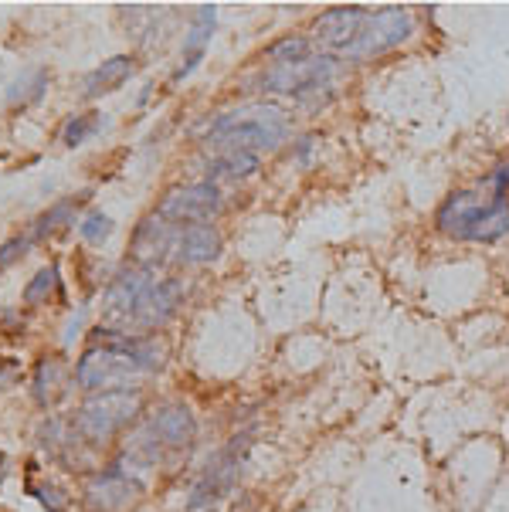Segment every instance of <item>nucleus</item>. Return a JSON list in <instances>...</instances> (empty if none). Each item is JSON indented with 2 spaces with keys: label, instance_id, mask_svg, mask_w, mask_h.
Segmentation results:
<instances>
[{
  "label": "nucleus",
  "instance_id": "1",
  "mask_svg": "<svg viewBox=\"0 0 509 512\" xmlns=\"http://www.w3.org/2000/svg\"><path fill=\"white\" fill-rule=\"evenodd\" d=\"M184 285L174 279H153L150 268H123L106 289V329L143 336L160 329L180 306Z\"/></svg>",
  "mask_w": 509,
  "mask_h": 512
},
{
  "label": "nucleus",
  "instance_id": "2",
  "mask_svg": "<svg viewBox=\"0 0 509 512\" xmlns=\"http://www.w3.org/2000/svg\"><path fill=\"white\" fill-rule=\"evenodd\" d=\"M435 224L459 241H499L509 234V163L489 173L486 184L448 194L435 211Z\"/></svg>",
  "mask_w": 509,
  "mask_h": 512
},
{
  "label": "nucleus",
  "instance_id": "3",
  "mask_svg": "<svg viewBox=\"0 0 509 512\" xmlns=\"http://www.w3.org/2000/svg\"><path fill=\"white\" fill-rule=\"evenodd\" d=\"M102 340L92 343L75 363V380L85 390H133L146 373L163 367V350L146 336H126L116 329H99Z\"/></svg>",
  "mask_w": 509,
  "mask_h": 512
},
{
  "label": "nucleus",
  "instance_id": "4",
  "mask_svg": "<svg viewBox=\"0 0 509 512\" xmlns=\"http://www.w3.org/2000/svg\"><path fill=\"white\" fill-rule=\"evenodd\" d=\"M289 136V116L279 106H241L224 112L207 129V143L221 153H265L279 150Z\"/></svg>",
  "mask_w": 509,
  "mask_h": 512
},
{
  "label": "nucleus",
  "instance_id": "5",
  "mask_svg": "<svg viewBox=\"0 0 509 512\" xmlns=\"http://www.w3.org/2000/svg\"><path fill=\"white\" fill-rule=\"evenodd\" d=\"M197 441V418L187 404H160L143 428L126 441V462L133 468H153L163 455H187Z\"/></svg>",
  "mask_w": 509,
  "mask_h": 512
},
{
  "label": "nucleus",
  "instance_id": "6",
  "mask_svg": "<svg viewBox=\"0 0 509 512\" xmlns=\"http://www.w3.org/2000/svg\"><path fill=\"white\" fill-rule=\"evenodd\" d=\"M143 411V394L140 390H102V394H92L89 401L79 407L75 414V435L89 445H106L140 418Z\"/></svg>",
  "mask_w": 509,
  "mask_h": 512
},
{
  "label": "nucleus",
  "instance_id": "7",
  "mask_svg": "<svg viewBox=\"0 0 509 512\" xmlns=\"http://www.w3.org/2000/svg\"><path fill=\"white\" fill-rule=\"evenodd\" d=\"M336 75H340V62L333 55H313L306 62L272 65L262 75V89L272 95H289V99L306 102V106H316V102H326L333 95Z\"/></svg>",
  "mask_w": 509,
  "mask_h": 512
},
{
  "label": "nucleus",
  "instance_id": "8",
  "mask_svg": "<svg viewBox=\"0 0 509 512\" xmlns=\"http://www.w3.org/2000/svg\"><path fill=\"white\" fill-rule=\"evenodd\" d=\"M245 458H248V435L231 438L228 445L214 451V455L207 458L204 472L197 475L191 499H187V509H211V506H218L224 496H231V489L238 485L241 468H245Z\"/></svg>",
  "mask_w": 509,
  "mask_h": 512
},
{
  "label": "nucleus",
  "instance_id": "9",
  "mask_svg": "<svg viewBox=\"0 0 509 512\" xmlns=\"http://www.w3.org/2000/svg\"><path fill=\"white\" fill-rule=\"evenodd\" d=\"M414 34V14L408 7H381V11H370L367 24L360 28V38L343 51L347 62H367L384 51L404 45Z\"/></svg>",
  "mask_w": 509,
  "mask_h": 512
},
{
  "label": "nucleus",
  "instance_id": "10",
  "mask_svg": "<svg viewBox=\"0 0 509 512\" xmlns=\"http://www.w3.org/2000/svg\"><path fill=\"white\" fill-rule=\"evenodd\" d=\"M146 485L129 475L123 465L96 472L82 489V502L89 512H133L143 502Z\"/></svg>",
  "mask_w": 509,
  "mask_h": 512
},
{
  "label": "nucleus",
  "instance_id": "11",
  "mask_svg": "<svg viewBox=\"0 0 509 512\" xmlns=\"http://www.w3.org/2000/svg\"><path fill=\"white\" fill-rule=\"evenodd\" d=\"M221 207L224 201H221L218 184H214V180H201V184L170 190L160 201L157 214L174 224H211V218L221 214Z\"/></svg>",
  "mask_w": 509,
  "mask_h": 512
},
{
  "label": "nucleus",
  "instance_id": "12",
  "mask_svg": "<svg viewBox=\"0 0 509 512\" xmlns=\"http://www.w3.org/2000/svg\"><path fill=\"white\" fill-rule=\"evenodd\" d=\"M370 11L367 7H330V11H323L313 21V31H316V41L323 45L326 51H336V55H343L353 41L360 38V28L367 24Z\"/></svg>",
  "mask_w": 509,
  "mask_h": 512
},
{
  "label": "nucleus",
  "instance_id": "13",
  "mask_svg": "<svg viewBox=\"0 0 509 512\" xmlns=\"http://www.w3.org/2000/svg\"><path fill=\"white\" fill-rule=\"evenodd\" d=\"M180 224L160 218L157 211L146 218L133 234V251L143 262V268L157 265V262H174V241H177Z\"/></svg>",
  "mask_w": 509,
  "mask_h": 512
},
{
  "label": "nucleus",
  "instance_id": "14",
  "mask_svg": "<svg viewBox=\"0 0 509 512\" xmlns=\"http://www.w3.org/2000/svg\"><path fill=\"white\" fill-rule=\"evenodd\" d=\"M221 255V231L214 224H180L174 241L177 265H207Z\"/></svg>",
  "mask_w": 509,
  "mask_h": 512
},
{
  "label": "nucleus",
  "instance_id": "15",
  "mask_svg": "<svg viewBox=\"0 0 509 512\" xmlns=\"http://www.w3.org/2000/svg\"><path fill=\"white\" fill-rule=\"evenodd\" d=\"M214 24H218V7L214 4L197 7L191 34L184 38V55H180V68L174 72V82H184V78L204 62L207 45H211V38H214Z\"/></svg>",
  "mask_w": 509,
  "mask_h": 512
},
{
  "label": "nucleus",
  "instance_id": "16",
  "mask_svg": "<svg viewBox=\"0 0 509 512\" xmlns=\"http://www.w3.org/2000/svg\"><path fill=\"white\" fill-rule=\"evenodd\" d=\"M133 68H136L133 55H112L109 62H102L96 68V72L85 75L82 95H85V99H99V95H109V92L123 89V82L133 75Z\"/></svg>",
  "mask_w": 509,
  "mask_h": 512
},
{
  "label": "nucleus",
  "instance_id": "17",
  "mask_svg": "<svg viewBox=\"0 0 509 512\" xmlns=\"http://www.w3.org/2000/svg\"><path fill=\"white\" fill-rule=\"evenodd\" d=\"M258 170L255 153H221L218 160L207 167V180L211 177H228V180H245Z\"/></svg>",
  "mask_w": 509,
  "mask_h": 512
},
{
  "label": "nucleus",
  "instance_id": "18",
  "mask_svg": "<svg viewBox=\"0 0 509 512\" xmlns=\"http://www.w3.org/2000/svg\"><path fill=\"white\" fill-rule=\"evenodd\" d=\"M272 65H292V62H306L313 58V38H303V34H289V38L275 41L269 48Z\"/></svg>",
  "mask_w": 509,
  "mask_h": 512
},
{
  "label": "nucleus",
  "instance_id": "19",
  "mask_svg": "<svg viewBox=\"0 0 509 512\" xmlns=\"http://www.w3.org/2000/svg\"><path fill=\"white\" fill-rule=\"evenodd\" d=\"M48 89V72L45 68H34V72H28L24 78H17V82L11 85V92H7V99H11V106H28V102H38L41 95H45Z\"/></svg>",
  "mask_w": 509,
  "mask_h": 512
},
{
  "label": "nucleus",
  "instance_id": "20",
  "mask_svg": "<svg viewBox=\"0 0 509 512\" xmlns=\"http://www.w3.org/2000/svg\"><path fill=\"white\" fill-rule=\"evenodd\" d=\"M72 214H75V201H58L55 207H51V211H45L38 221H34V228L28 231L31 241H45L48 234H55L58 228H62V224L72 221Z\"/></svg>",
  "mask_w": 509,
  "mask_h": 512
},
{
  "label": "nucleus",
  "instance_id": "21",
  "mask_svg": "<svg viewBox=\"0 0 509 512\" xmlns=\"http://www.w3.org/2000/svg\"><path fill=\"white\" fill-rule=\"evenodd\" d=\"M102 129V112H85V116L68 119L62 129V143L65 146H82L89 136H96Z\"/></svg>",
  "mask_w": 509,
  "mask_h": 512
},
{
  "label": "nucleus",
  "instance_id": "22",
  "mask_svg": "<svg viewBox=\"0 0 509 512\" xmlns=\"http://www.w3.org/2000/svg\"><path fill=\"white\" fill-rule=\"evenodd\" d=\"M62 360H41V367L38 373H34V394H38V401L41 404H48V401H55L58 397V373H62Z\"/></svg>",
  "mask_w": 509,
  "mask_h": 512
},
{
  "label": "nucleus",
  "instance_id": "23",
  "mask_svg": "<svg viewBox=\"0 0 509 512\" xmlns=\"http://www.w3.org/2000/svg\"><path fill=\"white\" fill-rule=\"evenodd\" d=\"M55 289H58V268L48 265L28 282V289H24V302H28V306H41V302H48V295Z\"/></svg>",
  "mask_w": 509,
  "mask_h": 512
},
{
  "label": "nucleus",
  "instance_id": "24",
  "mask_svg": "<svg viewBox=\"0 0 509 512\" xmlns=\"http://www.w3.org/2000/svg\"><path fill=\"white\" fill-rule=\"evenodd\" d=\"M79 234L89 241V245H102V241L112 234V218H109V214H102V211L85 214L82 224H79Z\"/></svg>",
  "mask_w": 509,
  "mask_h": 512
},
{
  "label": "nucleus",
  "instance_id": "25",
  "mask_svg": "<svg viewBox=\"0 0 509 512\" xmlns=\"http://www.w3.org/2000/svg\"><path fill=\"white\" fill-rule=\"evenodd\" d=\"M34 245L31 241V234H21V238H11V241H4V245H0V275L7 272V268H11L17 258L24 255V251H28Z\"/></svg>",
  "mask_w": 509,
  "mask_h": 512
},
{
  "label": "nucleus",
  "instance_id": "26",
  "mask_svg": "<svg viewBox=\"0 0 509 512\" xmlns=\"http://www.w3.org/2000/svg\"><path fill=\"white\" fill-rule=\"evenodd\" d=\"M38 499H41V506H45L48 512H65V509H68V502L58 499V492H55V489H41V492H38Z\"/></svg>",
  "mask_w": 509,
  "mask_h": 512
},
{
  "label": "nucleus",
  "instance_id": "27",
  "mask_svg": "<svg viewBox=\"0 0 509 512\" xmlns=\"http://www.w3.org/2000/svg\"><path fill=\"white\" fill-rule=\"evenodd\" d=\"M313 136H306V140H299V146H296V160L299 163H306V156H309V150H313Z\"/></svg>",
  "mask_w": 509,
  "mask_h": 512
},
{
  "label": "nucleus",
  "instance_id": "28",
  "mask_svg": "<svg viewBox=\"0 0 509 512\" xmlns=\"http://www.w3.org/2000/svg\"><path fill=\"white\" fill-rule=\"evenodd\" d=\"M4 475H7V458L0 455V479H4Z\"/></svg>",
  "mask_w": 509,
  "mask_h": 512
}]
</instances>
